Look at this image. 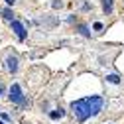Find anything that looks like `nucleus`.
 Here are the masks:
<instances>
[{"label":"nucleus","instance_id":"obj_1","mask_svg":"<svg viewBox=\"0 0 124 124\" xmlns=\"http://www.w3.org/2000/svg\"><path fill=\"white\" fill-rule=\"evenodd\" d=\"M102 106H104L102 97H87V99H81V101H73L71 110L79 120H87V118L97 116L102 110Z\"/></svg>","mask_w":124,"mask_h":124},{"label":"nucleus","instance_id":"obj_2","mask_svg":"<svg viewBox=\"0 0 124 124\" xmlns=\"http://www.w3.org/2000/svg\"><path fill=\"white\" fill-rule=\"evenodd\" d=\"M10 102H14V104H26L24 95H22V89H20V85H16V83L10 87Z\"/></svg>","mask_w":124,"mask_h":124},{"label":"nucleus","instance_id":"obj_3","mask_svg":"<svg viewBox=\"0 0 124 124\" xmlns=\"http://www.w3.org/2000/svg\"><path fill=\"white\" fill-rule=\"evenodd\" d=\"M10 24H12V30L16 32L18 39H20V41H24V39H26V28H24V26H22V24H20L18 20H12Z\"/></svg>","mask_w":124,"mask_h":124},{"label":"nucleus","instance_id":"obj_4","mask_svg":"<svg viewBox=\"0 0 124 124\" xmlns=\"http://www.w3.org/2000/svg\"><path fill=\"white\" fill-rule=\"evenodd\" d=\"M6 69H8L10 73H16V71H18V57L8 55V57H6Z\"/></svg>","mask_w":124,"mask_h":124},{"label":"nucleus","instance_id":"obj_5","mask_svg":"<svg viewBox=\"0 0 124 124\" xmlns=\"http://www.w3.org/2000/svg\"><path fill=\"white\" fill-rule=\"evenodd\" d=\"M63 116H65V110H61V108H57V110H51V112H49V118H51V120L63 118Z\"/></svg>","mask_w":124,"mask_h":124},{"label":"nucleus","instance_id":"obj_6","mask_svg":"<svg viewBox=\"0 0 124 124\" xmlns=\"http://www.w3.org/2000/svg\"><path fill=\"white\" fill-rule=\"evenodd\" d=\"M102 10H104V14H110L112 12V0H102Z\"/></svg>","mask_w":124,"mask_h":124},{"label":"nucleus","instance_id":"obj_7","mask_svg":"<svg viewBox=\"0 0 124 124\" xmlns=\"http://www.w3.org/2000/svg\"><path fill=\"white\" fill-rule=\"evenodd\" d=\"M2 16H4L6 20H10V22H12V20H14V12H10V10H4V12H2Z\"/></svg>","mask_w":124,"mask_h":124},{"label":"nucleus","instance_id":"obj_8","mask_svg":"<svg viewBox=\"0 0 124 124\" xmlns=\"http://www.w3.org/2000/svg\"><path fill=\"white\" fill-rule=\"evenodd\" d=\"M106 81H108V83H114V85H116V83H118L120 79H118L116 75H108V77H106Z\"/></svg>","mask_w":124,"mask_h":124},{"label":"nucleus","instance_id":"obj_9","mask_svg":"<svg viewBox=\"0 0 124 124\" xmlns=\"http://www.w3.org/2000/svg\"><path fill=\"white\" fill-rule=\"evenodd\" d=\"M93 28H95L97 32H101V30H102V24H101V22H95V26H93Z\"/></svg>","mask_w":124,"mask_h":124},{"label":"nucleus","instance_id":"obj_10","mask_svg":"<svg viewBox=\"0 0 124 124\" xmlns=\"http://www.w3.org/2000/svg\"><path fill=\"white\" fill-rule=\"evenodd\" d=\"M79 30H81V34H83V36H89V32H87V26H79Z\"/></svg>","mask_w":124,"mask_h":124},{"label":"nucleus","instance_id":"obj_11","mask_svg":"<svg viewBox=\"0 0 124 124\" xmlns=\"http://www.w3.org/2000/svg\"><path fill=\"white\" fill-rule=\"evenodd\" d=\"M14 2H16V0H6V4H14Z\"/></svg>","mask_w":124,"mask_h":124}]
</instances>
